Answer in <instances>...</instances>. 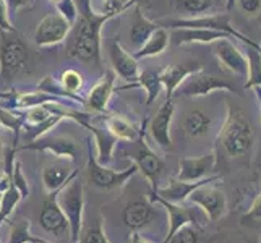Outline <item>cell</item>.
<instances>
[{"instance_id": "cell-1", "label": "cell", "mask_w": 261, "mask_h": 243, "mask_svg": "<svg viewBox=\"0 0 261 243\" xmlns=\"http://www.w3.org/2000/svg\"><path fill=\"white\" fill-rule=\"evenodd\" d=\"M80 16L71 26V36L68 39L67 52L70 57L78 59L86 64L96 67L101 65V30L106 21L111 20V15H97L89 7L88 0H83L82 10H78Z\"/></svg>"}, {"instance_id": "cell-2", "label": "cell", "mask_w": 261, "mask_h": 243, "mask_svg": "<svg viewBox=\"0 0 261 243\" xmlns=\"http://www.w3.org/2000/svg\"><path fill=\"white\" fill-rule=\"evenodd\" d=\"M224 149L232 157H240L250 152L253 146L255 133L245 114L232 104L227 105V117L219 133Z\"/></svg>"}, {"instance_id": "cell-3", "label": "cell", "mask_w": 261, "mask_h": 243, "mask_svg": "<svg viewBox=\"0 0 261 243\" xmlns=\"http://www.w3.org/2000/svg\"><path fill=\"white\" fill-rule=\"evenodd\" d=\"M30 50L20 36L0 31V78L8 81L18 76L28 67Z\"/></svg>"}, {"instance_id": "cell-4", "label": "cell", "mask_w": 261, "mask_h": 243, "mask_svg": "<svg viewBox=\"0 0 261 243\" xmlns=\"http://www.w3.org/2000/svg\"><path fill=\"white\" fill-rule=\"evenodd\" d=\"M163 28H206V30H214V31H221L226 33L232 38H236L239 41H242L247 46L261 49L259 44H256L255 41H251L247 36H244L242 33H239L230 23V18L227 13H218V15H200V16H192V18H169V20H163L158 23Z\"/></svg>"}, {"instance_id": "cell-5", "label": "cell", "mask_w": 261, "mask_h": 243, "mask_svg": "<svg viewBox=\"0 0 261 243\" xmlns=\"http://www.w3.org/2000/svg\"><path fill=\"white\" fill-rule=\"evenodd\" d=\"M59 204L64 214L67 215L70 224V241L76 243L82 235L83 226V211H85V198H83V183L82 180L73 177L60 188L57 195Z\"/></svg>"}, {"instance_id": "cell-6", "label": "cell", "mask_w": 261, "mask_h": 243, "mask_svg": "<svg viewBox=\"0 0 261 243\" xmlns=\"http://www.w3.org/2000/svg\"><path fill=\"white\" fill-rule=\"evenodd\" d=\"M145 127H146V120H143V130H140L138 138L135 140L137 143H135V146L127 152V156L133 160V164L138 167L140 172L146 177V180L152 186V190H156L161 172H163V169H164V162L148 146Z\"/></svg>"}, {"instance_id": "cell-7", "label": "cell", "mask_w": 261, "mask_h": 243, "mask_svg": "<svg viewBox=\"0 0 261 243\" xmlns=\"http://www.w3.org/2000/svg\"><path fill=\"white\" fill-rule=\"evenodd\" d=\"M88 166H89V177L91 182L102 190H112V188H120L128 180L138 172V167L132 164L125 170H114L109 166H102L96 159V154L91 152V148L88 151Z\"/></svg>"}, {"instance_id": "cell-8", "label": "cell", "mask_w": 261, "mask_h": 243, "mask_svg": "<svg viewBox=\"0 0 261 243\" xmlns=\"http://www.w3.org/2000/svg\"><path fill=\"white\" fill-rule=\"evenodd\" d=\"M214 91H229L233 93V88L229 81L221 79L214 75L204 73L203 70L195 71V73L188 75L180 86L175 89V93L180 96H188V97H198V96H208Z\"/></svg>"}, {"instance_id": "cell-9", "label": "cell", "mask_w": 261, "mask_h": 243, "mask_svg": "<svg viewBox=\"0 0 261 243\" xmlns=\"http://www.w3.org/2000/svg\"><path fill=\"white\" fill-rule=\"evenodd\" d=\"M70 31H71V23L67 18H64L60 13H52L44 16L38 23L33 39L36 42V46L50 47V46H57L64 39H67Z\"/></svg>"}, {"instance_id": "cell-10", "label": "cell", "mask_w": 261, "mask_h": 243, "mask_svg": "<svg viewBox=\"0 0 261 243\" xmlns=\"http://www.w3.org/2000/svg\"><path fill=\"white\" fill-rule=\"evenodd\" d=\"M59 192H52L42 203V209L39 214V224L41 227L56 238L70 237V224L67 215L62 211L59 200Z\"/></svg>"}, {"instance_id": "cell-11", "label": "cell", "mask_w": 261, "mask_h": 243, "mask_svg": "<svg viewBox=\"0 0 261 243\" xmlns=\"http://www.w3.org/2000/svg\"><path fill=\"white\" fill-rule=\"evenodd\" d=\"M230 39L232 38H224L211 42V50L216 56V59L219 60V64L222 65L224 70H227L237 76L247 78V71H248L247 57Z\"/></svg>"}, {"instance_id": "cell-12", "label": "cell", "mask_w": 261, "mask_h": 243, "mask_svg": "<svg viewBox=\"0 0 261 243\" xmlns=\"http://www.w3.org/2000/svg\"><path fill=\"white\" fill-rule=\"evenodd\" d=\"M20 149H34V151H44L49 152V154L62 157V159H68V160H78L80 154H82V149L80 145L68 137H39L34 141H30L28 145L21 146Z\"/></svg>"}, {"instance_id": "cell-13", "label": "cell", "mask_w": 261, "mask_h": 243, "mask_svg": "<svg viewBox=\"0 0 261 243\" xmlns=\"http://www.w3.org/2000/svg\"><path fill=\"white\" fill-rule=\"evenodd\" d=\"M188 201L200 206L211 221H218L227 211L226 196L218 188L210 186V183L201 185L196 190H193L188 196Z\"/></svg>"}, {"instance_id": "cell-14", "label": "cell", "mask_w": 261, "mask_h": 243, "mask_svg": "<svg viewBox=\"0 0 261 243\" xmlns=\"http://www.w3.org/2000/svg\"><path fill=\"white\" fill-rule=\"evenodd\" d=\"M174 117V102L172 99H167L164 104L159 107V111L156 112L154 119L151 120L149 131L151 137L158 143L159 148H163L164 151L172 149V138H170V123H172Z\"/></svg>"}, {"instance_id": "cell-15", "label": "cell", "mask_w": 261, "mask_h": 243, "mask_svg": "<svg viewBox=\"0 0 261 243\" xmlns=\"http://www.w3.org/2000/svg\"><path fill=\"white\" fill-rule=\"evenodd\" d=\"M216 164L214 152L200 156V157H182L178 160V174L175 178L184 182H196V180L206 178Z\"/></svg>"}, {"instance_id": "cell-16", "label": "cell", "mask_w": 261, "mask_h": 243, "mask_svg": "<svg viewBox=\"0 0 261 243\" xmlns=\"http://www.w3.org/2000/svg\"><path fill=\"white\" fill-rule=\"evenodd\" d=\"M218 180V177H210V178H203V180H196V182H184V180L172 178L169 182L167 186H158L156 190H152L158 196H161L163 200L174 203V204H182L188 200V196L193 190H196L198 186L206 185V183H213Z\"/></svg>"}, {"instance_id": "cell-17", "label": "cell", "mask_w": 261, "mask_h": 243, "mask_svg": "<svg viewBox=\"0 0 261 243\" xmlns=\"http://www.w3.org/2000/svg\"><path fill=\"white\" fill-rule=\"evenodd\" d=\"M109 57H111V64H112L115 75H119L120 78L127 81H137L140 75L138 62L133 57V53H128L122 47L119 39L112 41L111 49H109Z\"/></svg>"}, {"instance_id": "cell-18", "label": "cell", "mask_w": 261, "mask_h": 243, "mask_svg": "<svg viewBox=\"0 0 261 243\" xmlns=\"http://www.w3.org/2000/svg\"><path fill=\"white\" fill-rule=\"evenodd\" d=\"M169 36H170V42L177 47L185 46V44H211L218 39L232 38V36L226 33L206 30V28H175Z\"/></svg>"}, {"instance_id": "cell-19", "label": "cell", "mask_w": 261, "mask_h": 243, "mask_svg": "<svg viewBox=\"0 0 261 243\" xmlns=\"http://www.w3.org/2000/svg\"><path fill=\"white\" fill-rule=\"evenodd\" d=\"M152 196L151 200L152 201H158L164 206V208L167 209V214H169V222H170V227H169V232H167V235L166 238L163 240V243H169L170 238L174 237V233L178 230V229H182L184 226H190V224L195 222V218H196V214L192 208H185V206H180V204H174V203H169L166 200H163L161 196H158L154 192H152Z\"/></svg>"}, {"instance_id": "cell-20", "label": "cell", "mask_w": 261, "mask_h": 243, "mask_svg": "<svg viewBox=\"0 0 261 243\" xmlns=\"http://www.w3.org/2000/svg\"><path fill=\"white\" fill-rule=\"evenodd\" d=\"M203 70L200 64L196 62H190V64H175V65H169L159 71V78L161 83H163L167 99H172L175 94V89L180 86V83L188 76L195 73V71Z\"/></svg>"}, {"instance_id": "cell-21", "label": "cell", "mask_w": 261, "mask_h": 243, "mask_svg": "<svg viewBox=\"0 0 261 243\" xmlns=\"http://www.w3.org/2000/svg\"><path fill=\"white\" fill-rule=\"evenodd\" d=\"M115 71L109 70L106 71V75L97 81L93 86V89L89 91V97L86 105L91 109L93 112H104L107 104L111 101V96L114 93V86H115Z\"/></svg>"}, {"instance_id": "cell-22", "label": "cell", "mask_w": 261, "mask_h": 243, "mask_svg": "<svg viewBox=\"0 0 261 243\" xmlns=\"http://www.w3.org/2000/svg\"><path fill=\"white\" fill-rule=\"evenodd\" d=\"M78 123H82L89 131H93L94 140H96V149H97L96 159L101 162L102 166H109L114 159V149L117 146V143H119V140H117L107 128H99L96 125L88 123L85 119L80 120Z\"/></svg>"}, {"instance_id": "cell-23", "label": "cell", "mask_w": 261, "mask_h": 243, "mask_svg": "<svg viewBox=\"0 0 261 243\" xmlns=\"http://www.w3.org/2000/svg\"><path fill=\"white\" fill-rule=\"evenodd\" d=\"M152 215V206L148 201L135 200L125 206L122 219L123 224L132 230H140L141 227L148 226Z\"/></svg>"}, {"instance_id": "cell-24", "label": "cell", "mask_w": 261, "mask_h": 243, "mask_svg": "<svg viewBox=\"0 0 261 243\" xmlns=\"http://www.w3.org/2000/svg\"><path fill=\"white\" fill-rule=\"evenodd\" d=\"M135 16H133V21H132V28H130V41L133 44L135 49H140L143 47L149 36L154 33V30L158 28V23L148 20V18L141 13V7L140 5H135Z\"/></svg>"}, {"instance_id": "cell-25", "label": "cell", "mask_w": 261, "mask_h": 243, "mask_svg": "<svg viewBox=\"0 0 261 243\" xmlns=\"http://www.w3.org/2000/svg\"><path fill=\"white\" fill-rule=\"evenodd\" d=\"M170 44V36H169V31L163 26H158L149 36V39L143 44V47H140L138 50L133 52V57L135 59H148V57H156V56H161V53H164L166 49L169 47Z\"/></svg>"}, {"instance_id": "cell-26", "label": "cell", "mask_w": 261, "mask_h": 243, "mask_svg": "<svg viewBox=\"0 0 261 243\" xmlns=\"http://www.w3.org/2000/svg\"><path fill=\"white\" fill-rule=\"evenodd\" d=\"M80 174V170L75 169L70 172V169L67 167H60V166H49L44 169L42 172V183L44 188H46L47 193L52 192H59L62 186H64L68 180H71L73 177H76Z\"/></svg>"}, {"instance_id": "cell-27", "label": "cell", "mask_w": 261, "mask_h": 243, "mask_svg": "<svg viewBox=\"0 0 261 243\" xmlns=\"http://www.w3.org/2000/svg\"><path fill=\"white\" fill-rule=\"evenodd\" d=\"M106 128L109 130L119 141H135L138 138L140 130H137L133 123L120 115H109L106 119Z\"/></svg>"}, {"instance_id": "cell-28", "label": "cell", "mask_w": 261, "mask_h": 243, "mask_svg": "<svg viewBox=\"0 0 261 243\" xmlns=\"http://www.w3.org/2000/svg\"><path fill=\"white\" fill-rule=\"evenodd\" d=\"M137 86H141L146 91V105H151L152 102L159 97L161 91H163V83H161L159 78V71H152V70H143L140 71V75L137 78Z\"/></svg>"}, {"instance_id": "cell-29", "label": "cell", "mask_w": 261, "mask_h": 243, "mask_svg": "<svg viewBox=\"0 0 261 243\" xmlns=\"http://www.w3.org/2000/svg\"><path fill=\"white\" fill-rule=\"evenodd\" d=\"M184 127H185V133L188 137L198 138V137H203V134L208 133V130L211 127V119L201 111H192V112H188Z\"/></svg>"}, {"instance_id": "cell-30", "label": "cell", "mask_w": 261, "mask_h": 243, "mask_svg": "<svg viewBox=\"0 0 261 243\" xmlns=\"http://www.w3.org/2000/svg\"><path fill=\"white\" fill-rule=\"evenodd\" d=\"M247 62H248V71H247V83L245 89L251 88H261V49L256 47H247Z\"/></svg>"}, {"instance_id": "cell-31", "label": "cell", "mask_w": 261, "mask_h": 243, "mask_svg": "<svg viewBox=\"0 0 261 243\" xmlns=\"http://www.w3.org/2000/svg\"><path fill=\"white\" fill-rule=\"evenodd\" d=\"M174 10L177 13L187 15L188 18L204 15L211 10L214 5V0H170Z\"/></svg>"}, {"instance_id": "cell-32", "label": "cell", "mask_w": 261, "mask_h": 243, "mask_svg": "<svg viewBox=\"0 0 261 243\" xmlns=\"http://www.w3.org/2000/svg\"><path fill=\"white\" fill-rule=\"evenodd\" d=\"M38 89L41 91L47 93V94H52L59 99H65V101H73V102H80V104H85V99L80 96V94H71L68 91H65L64 88H62L60 81H56V78L52 76H46L41 83L38 85Z\"/></svg>"}, {"instance_id": "cell-33", "label": "cell", "mask_w": 261, "mask_h": 243, "mask_svg": "<svg viewBox=\"0 0 261 243\" xmlns=\"http://www.w3.org/2000/svg\"><path fill=\"white\" fill-rule=\"evenodd\" d=\"M23 125H24V115L16 114L15 109H8V107H4L0 104V127L12 130L15 133V140H18V134H20Z\"/></svg>"}, {"instance_id": "cell-34", "label": "cell", "mask_w": 261, "mask_h": 243, "mask_svg": "<svg viewBox=\"0 0 261 243\" xmlns=\"http://www.w3.org/2000/svg\"><path fill=\"white\" fill-rule=\"evenodd\" d=\"M20 200H23L21 193L18 192V188L15 185H12L7 192L0 195V224L12 214V211L15 209V206Z\"/></svg>"}, {"instance_id": "cell-35", "label": "cell", "mask_w": 261, "mask_h": 243, "mask_svg": "<svg viewBox=\"0 0 261 243\" xmlns=\"http://www.w3.org/2000/svg\"><path fill=\"white\" fill-rule=\"evenodd\" d=\"M59 81H60L62 88L71 94H78L80 89L83 88V76L80 71H76L73 68H68L65 71H62Z\"/></svg>"}, {"instance_id": "cell-36", "label": "cell", "mask_w": 261, "mask_h": 243, "mask_svg": "<svg viewBox=\"0 0 261 243\" xmlns=\"http://www.w3.org/2000/svg\"><path fill=\"white\" fill-rule=\"evenodd\" d=\"M76 243H111V241L106 237L101 221H97L94 226L88 227L82 235H80Z\"/></svg>"}, {"instance_id": "cell-37", "label": "cell", "mask_w": 261, "mask_h": 243, "mask_svg": "<svg viewBox=\"0 0 261 243\" xmlns=\"http://www.w3.org/2000/svg\"><path fill=\"white\" fill-rule=\"evenodd\" d=\"M132 5H137L135 0H102V13L111 15L114 18L128 10Z\"/></svg>"}, {"instance_id": "cell-38", "label": "cell", "mask_w": 261, "mask_h": 243, "mask_svg": "<svg viewBox=\"0 0 261 243\" xmlns=\"http://www.w3.org/2000/svg\"><path fill=\"white\" fill-rule=\"evenodd\" d=\"M242 224H244V226L261 229V195L253 201L250 211L242 218Z\"/></svg>"}, {"instance_id": "cell-39", "label": "cell", "mask_w": 261, "mask_h": 243, "mask_svg": "<svg viewBox=\"0 0 261 243\" xmlns=\"http://www.w3.org/2000/svg\"><path fill=\"white\" fill-rule=\"evenodd\" d=\"M56 8L59 10V13L67 18V20L73 24L76 21V16H78V5L73 2V0H59L56 4Z\"/></svg>"}, {"instance_id": "cell-40", "label": "cell", "mask_w": 261, "mask_h": 243, "mask_svg": "<svg viewBox=\"0 0 261 243\" xmlns=\"http://www.w3.org/2000/svg\"><path fill=\"white\" fill-rule=\"evenodd\" d=\"M12 182L18 188V192L21 193V198H28L30 196L28 180H26L24 175H23V170H21V164H20V162H16V164H15L13 175H12Z\"/></svg>"}, {"instance_id": "cell-41", "label": "cell", "mask_w": 261, "mask_h": 243, "mask_svg": "<svg viewBox=\"0 0 261 243\" xmlns=\"http://www.w3.org/2000/svg\"><path fill=\"white\" fill-rule=\"evenodd\" d=\"M169 243H198V233L190 226H184L174 233Z\"/></svg>"}, {"instance_id": "cell-42", "label": "cell", "mask_w": 261, "mask_h": 243, "mask_svg": "<svg viewBox=\"0 0 261 243\" xmlns=\"http://www.w3.org/2000/svg\"><path fill=\"white\" fill-rule=\"evenodd\" d=\"M236 4L247 16H258L261 13V0H236Z\"/></svg>"}, {"instance_id": "cell-43", "label": "cell", "mask_w": 261, "mask_h": 243, "mask_svg": "<svg viewBox=\"0 0 261 243\" xmlns=\"http://www.w3.org/2000/svg\"><path fill=\"white\" fill-rule=\"evenodd\" d=\"M0 31H7V33L16 31L15 26L10 21V13H8L5 0H0Z\"/></svg>"}, {"instance_id": "cell-44", "label": "cell", "mask_w": 261, "mask_h": 243, "mask_svg": "<svg viewBox=\"0 0 261 243\" xmlns=\"http://www.w3.org/2000/svg\"><path fill=\"white\" fill-rule=\"evenodd\" d=\"M5 4H7V8H8V13L13 15L15 12L20 10V8L28 5V0H5Z\"/></svg>"}, {"instance_id": "cell-45", "label": "cell", "mask_w": 261, "mask_h": 243, "mask_svg": "<svg viewBox=\"0 0 261 243\" xmlns=\"http://www.w3.org/2000/svg\"><path fill=\"white\" fill-rule=\"evenodd\" d=\"M130 243H151V241H148L146 238H143L138 232H133L130 235Z\"/></svg>"}, {"instance_id": "cell-46", "label": "cell", "mask_w": 261, "mask_h": 243, "mask_svg": "<svg viewBox=\"0 0 261 243\" xmlns=\"http://www.w3.org/2000/svg\"><path fill=\"white\" fill-rule=\"evenodd\" d=\"M24 243H50V241H46V240L38 238V237H31L30 233H28V237H26V241Z\"/></svg>"}, {"instance_id": "cell-47", "label": "cell", "mask_w": 261, "mask_h": 243, "mask_svg": "<svg viewBox=\"0 0 261 243\" xmlns=\"http://www.w3.org/2000/svg\"><path fill=\"white\" fill-rule=\"evenodd\" d=\"M233 5H236V0H227V2H226V8H227V12H230V10H232Z\"/></svg>"}, {"instance_id": "cell-48", "label": "cell", "mask_w": 261, "mask_h": 243, "mask_svg": "<svg viewBox=\"0 0 261 243\" xmlns=\"http://www.w3.org/2000/svg\"><path fill=\"white\" fill-rule=\"evenodd\" d=\"M141 2H143V0H135V4L140 5V7H141Z\"/></svg>"}, {"instance_id": "cell-49", "label": "cell", "mask_w": 261, "mask_h": 243, "mask_svg": "<svg viewBox=\"0 0 261 243\" xmlns=\"http://www.w3.org/2000/svg\"><path fill=\"white\" fill-rule=\"evenodd\" d=\"M50 2H52V4H54V5H56V4H57V2H59V0H50Z\"/></svg>"}, {"instance_id": "cell-50", "label": "cell", "mask_w": 261, "mask_h": 243, "mask_svg": "<svg viewBox=\"0 0 261 243\" xmlns=\"http://www.w3.org/2000/svg\"><path fill=\"white\" fill-rule=\"evenodd\" d=\"M0 152H2V141H0Z\"/></svg>"}]
</instances>
